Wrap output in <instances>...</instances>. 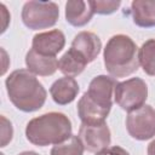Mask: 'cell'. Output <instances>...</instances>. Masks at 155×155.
Masks as SVG:
<instances>
[{
  "label": "cell",
  "mask_w": 155,
  "mask_h": 155,
  "mask_svg": "<svg viewBox=\"0 0 155 155\" xmlns=\"http://www.w3.org/2000/svg\"><path fill=\"white\" fill-rule=\"evenodd\" d=\"M116 85L115 78L109 75H97L91 80L87 91L78 101V115L81 124L99 125L105 122L113 107Z\"/></svg>",
  "instance_id": "6da1fadb"
},
{
  "label": "cell",
  "mask_w": 155,
  "mask_h": 155,
  "mask_svg": "<svg viewBox=\"0 0 155 155\" xmlns=\"http://www.w3.org/2000/svg\"><path fill=\"white\" fill-rule=\"evenodd\" d=\"M5 86L11 103L23 113L36 111L46 102L47 92L44 85L28 69L13 70L6 78Z\"/></svg>",
  "instance_id": "7a4b0ae2"
},
{
  "label": "cell",
  "mask_w": 155,
  "mask_h": 155,
  "mask_svg": "<svg viewBox=\"0 0 155 155\" xmlns=\"http://www.w3.org/2000/svg\"><path fill=\"white\" fill-rule=\"evenodd\" d=\"M73 136L70 119L58 111L45 113L31 119L25 126L27 139L36 147L56 145Z\"/></svg>",
  "instance_id": "3957f363"
},
{
  "label": "cell",
  "mask_w": 155,
  "mask_h": 155,
  "mask_svg": "<svg viewBox=\"0 0 155 155\" xmlns=\"http://www.w3.org/2000/svg\"><path fill=\"white\" fill-rule=\"evenodd\" d=\"M103 61L110 76H128L139 68L138 47L128 35H113L103 48Z\"/></svg>",
  "instance_id": "277c9868"
},
{
  "label": "cell",
  "mask_w": 155,
  "mask_h": 155,
  "mask_svg": "<svg viewBox=\"0 0 155 155\" xmlns=\"http://www.w3.org/2000/svg\"><path fill=\"white\" fill-rule=\"evenodd\" d=\"M21 18L23 24L31 30L47 29L57 23L59 7L53 1H27L22 7Z\"/></svg>",
  "instance_id": "5b68a950"
},
{
  "label": "cell",
  "mask_w": 155,
  "mask_h": 155,
  "mask_svg": "<svg viewBox=\"0 0 155 155\" xmlns=\"http://www.w3.org/2000/svg\"><path fill=\"white\" fill-rule=\"evenodd\" d=\"M147 98L148 86L140 78H131L117 82L114 91L115 103L128 113L144 105Z\"/></svg>",
  "instance_id": "8992f818"
},
{
  "label": "cell",
  "mask_w": 155,
  "mask_h": 155,
  "mask_svg": "<svg viewBox=\"0 0 155 155\" xmlns=\"http://www.w3.org/2000/svg\"><path fill=\"white\" fill-rule=\"evenodd\" d=\"M126 130L136 140H148L155 136V109L144 104L126 116Z\"/></svg>",
  "instance_id": "52a82bcc"
},
{
  "label": "cell",
  "mask_w": 155,
  "mask_h": 155,
  "mask_svg": "<svg viewBox=\"0 0 155 155\" xmlns=\"http://www.w3.org/2000/svg\"><path fill=\"white\" fill-rule=\"evenodd\" d=\"M78 137L81 140L84 149L94 154L109 148L111 143V133L105 122L99 125L81 124Z\"/></svg>",
  "instance_id": "ba28073f"
},
{
  "label": "cell",
  "mask_w": 155,
  "mask_h": 155,
  "mask_svg": "<svg viewBox=\"0 0 155 155\" xmlns=\"http://www.w3.org/2000/svg\"><path fill=\"white\" fill-rule=\"evenodd\" d=\"M65 46V35L59 29H52L48 31L38 33L33 36L31 40V50L36 53L47 56V57H56Z\"/></svg>",
  "instance_id": "9c48e42d"
},
{
  "label": "cell",
  "mask_w": 155,
  "mask_h": 155,
  "mask_svg": "<svg viewBox=\"0 0 155 155\" xmlns=\"http://www.w3.org/2000/svg\"><path fill=\"white\" fill-rule=\"evenodd\" d=\"M70 47L76 50L87 61V63H91L98 57L102 50V41L97 34L84 30L74 36Z\"/></svg>",
  "instance_id": "30bf717a"
},
{
  "label": "cell",
  "mask_w": 155,
  "mask_h": 155,
  "mask_svg": "<svg viewBox=\"0 0 155 155\" xmlns=\"http://www.w3.org/2000/svg\"><path fill=\"white\" fill-rule=\"evenodd\" d=\"M80 91L79 84L74 78L63 76L57 79L50 87V94L53 102L58 105H67L71 103Z\"/></svg>",
  "instance_id": "8fae6325"
},
{
  "label": "cell",
  "mask_w": 155,
  "mask_h": 155,
  "mask_svg": "<svg viewBox=\"0 0 155 155\" xmlns=\"http://www.w3.org/2000/svg\"><path fill=\"white\" fill-rule=\"evenodd\" d=\"M25 65L27 69L34 75L50 76L57 71L58 59L56 57H47L39 54L30 48L25 54Z\"/></svg>",
  "instance_id": "7c38bea8"
},
{
  "label": "cell",
  "mask_w": 155,
  "mask_h": 155,
  "mask_svg": "<svg viewBox=\"0 0 155 155\" xmlns=\"http://www.w3.org/2000/svg\"><path fill=\"white\" fill-rule=\"evenodd\" d=\"M94 12L90 1L69 0L65 2V21L73 27H84L93 17Z\"/></svg>",
  "instance_id": "4fadbf2b"
},
{
  "label": "cell",
  "mask_w": 155,
  "mask_h": 155,
  "mask_svg": "<svg viewBox=\"0 0 155 155\" xmlns=\"http://www.w3.org/2000/svg\"><path fill=\"white\" fill-rule=\"evenodd\" d=\"M131 16L136 25L140 28L155 27V1L133 0L131 2Z\"/></svg>",
  "instance_id": "5bb4252c"
},
{
  "label": "cell",
  "mask_w": 155,
  "mask_h": 155,
  "mask_svg": "<svg viewBox=\"0 0 155 155\" xmlns=\"http://www.w3.org/2000/svg\"><path fill=\"white\" fill-rule=\"evenodd\" d=\"M87 61L73 47H70L59 59H58V69L62 74H64L65 76H78L80 75L86 65H87Z\"/></svg>",
  "instance_id": "9a60e30c"
},
{
  "label": "cell",
  "mask_w": 155,
  "mask_h": 155,
  "mask_svg": "<svg viewBox=\"0 0 155 155\" xmlns=\"http://www.w3.org/2000/svg\"><path fill=\"white\" fill-rule=\"evenodd\" d=\"M138 61L143 71L155 76V39H148L138 48Z\"/></svg>",
  "instance_id": "2e32d148"
},
{
  "label": "cell",
  "mask_w": 155,
  "mask_h": 155,
  "mask_svg": "<svg viewBox=\"0 0 155 155\" xmlns=\"http://www.w3.org/2000/svg\"><path fill=\"white\" fill-rule=\"evenodd\" d=\"M84 145L78 136H71L63 143L52 147L50 155H82Z\"/></svg>",
  "instance_id": "e0dca14e"
},
{
  "label": "cell",
  "mask_w": 155,
  "mask_h": 155,
  "mask_svg": "<svg viewBox=\"0 0 155 155\" xmlns=\"http://www.w3.org/2000/svg\"><path fill=\"white\" fill-rule=\"evenodd\" d=\"M90 5L97 15H111L119 10L120 0H90Z\"/></svg>",
  "instance_id": "ac0fdd59"
},
{
  "label": "cell",
  "mask_w": 155,
  "mask_h": 155,
  "mask_svg": "<svg viewBox=\"0 0 155 155\" xmlns=\"http://www.w3.org/2000/svg\"><path fill=\"white\" fill-rule=\"evenodd\" d=\"M0 120H1V143H0V147L4 148L12 140L13 127H12L11 121L7 120L4 115L0 116Z\"/></svg>",
  "instance_id": "d6986e66"
},
{
  "label": "cell",
  "mask_w": 155,
  "mask_h": 155,
  "mask_svg": "<svg viewBox=\"0 0 155 155\" xmlns=\"http://www.w3.org/2000/svg\"><path fill=\"white\" fill-rule=\"evenodd\" d=\"M96 155H130V153L119 145H114V147H109V148L97 153Z\"/></svg>",
  "instance_id": "ffe728a7"
},
{
  "label": "cell",
  "mask_w": 155,
  "mask_h": 155,
  "mask_svg": "<svg viewBox=\"0 0 155 155\" xmlns=\"http://www.w3.org/2000/svg\"><path fill=\"white\" fill-rule=\"evenodd\" d=\"M0 7H1V15H2V21H4V25H2L1 33H4V31L6 30V28H7V23L10 22L11 16L8 15V12H7V10H6V7H5V5H4V4H1V5H0Z\"/></svg>",
  "instance_id": "44dd1931"
},
{
  "label": "cell",
  "mask_w": 155,
  "mask_h": 155,
  "mask_svg": "<svg viewBox=\"0 0 155 155\" xmlns=\"http://www.w3.org/2000/svg\"><path fill=\"white\" fill-rule=\"evenodd\" d=\"M147 153H148V155H155V139H153V140L149 143Z\"/></svg>",
  "instance_id": "7402d4cb"
},
{
  "label": "cell",
  "mask_w": 155,
  "mask_h": 155,
  "mask_svg": "<svg viewBox=\"0 0 155 155\" xmlns=\"http://www.w3.org/2000/svg\"><path fill=\"white\" fill-rule=\"evenodd\" d=\"M17 155H39L36 151H33V150H27V151H22Z\"/></svg>",
  "instance_id": "603a6c76"
},
{
  "label": "cell",
  "mask_w": 155,
  "mask_h": 155,
  "mask_svg": "<svg viewBox=\"0 0 155 155\" xmlns=\"http://www.w3.org/2000/svg\"><path fill=\"white\" fill-rule=\"evenodd\" d=\"M0 155H5V154H2V153H1V154H0Z\"/></svg>",
  "instance_id": "cb8c5ba5"
}]
</instances>
